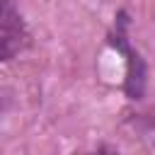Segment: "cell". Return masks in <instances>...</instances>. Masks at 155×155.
<instances>
[{
    "mask_svg": "<svg viewBox=\"0 0 155 155\" xmlns=\"http://www.w3.org/2000/svg\"><path fill=\"white\" fill-rule=\"evenodd\" d=\"M27 27L12 0H0V63L15 58L27 46Z\"/></svg>",
    "mask_w": 155,
    "mask_h": 155,
    "instance_id": "cell-1",
    "label": "cell"
},
{
    "mask_svg": "<svg viewBox=\"0 0 155 155\" xmlns=\"http://www.w3.org/2000/svg\"><path fill=\"white\" fill-rule=\"evenodd\" d=\"M128 53V80H126V92L128 97L138 99L143 94V61L133 53V51H126Z\"/></svg>",
    "mask_w": 155,
    "mask_h": 155,
    "instance_id": "cell-2",
    "label": "cell"
}]
</instances>
